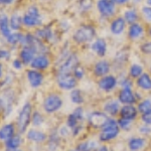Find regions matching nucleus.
Segmentation results:
<instances>
[{"label": "nucleus", "mask_w": 151, "mask_h": 151, "mask_svg": "<svg viewBox=\"0 0 151 151\" xmlns=\"http://www.w3.org/2000/svg\"><path fill=\"white\" fill-rule=\"evenodd\" d=\"M128 24L126 23L125 19L123 18L122 15H116L115 17L110 19V23H109V30L113 35L119 36L123 35L126 30Z\"/></svg>", "instance_id": "obj_11"}, {"label": "nucleus", "mask_w": 151, "mask_h": 151, "mask_svg": "<svg viewBox=\"0 0 151 151\" xmlns=\"http://www.w3.org/2000/svg\"><path fill=\"white\" fill-rule=\"evenodd\" d=\"M12 136H14V128L11 124H6L0 129V139L1 140H8Z\"/></svg>", "instance_id": "obj_30"}, {"label": "nucleus", "mask_w": 151, "mask_h": 151, "mask_svg": "<svg viewBox=\"0 0 151 151\" xmlns=\"http://www.w3.org/2000/svg\"><path fill=\"white\" fill-rule=\"evenodd\" d=\"M137 110L139 113H141V115L151 110V99H145V100H143V101H141L140 103L138 104Z\"/></svg>", "instance_id": "obj_36"}, {"label": "nucleus", "mask_w": 151, "mask_h": 151, "mask_svg": "<svg viewBox=\"0 0 151 151\" xmlns=\"http://www.w3.org/2000/svg\"><path fill=\"white\" fill-rule=\"evenodd\" d=\"M123 18L125 19L126 23L128 25L135 22H139L141 20V15H140V11L137 7L135 6H131L128 8H125L122 13Z\"/></svg>", "instance_id": "obj_16"}, {"label": "nucleus", "mask_w": 151, "mask_h": 151, "mask_svg": "<svg viewBox=\"0 0 151 151\" xmlns=\"http://www.w3.org/2000/svg\"><path fill=\"white\" fill-rule=\"evenodd\" d=\"M9 58V52H6V50H0V58Z\"/></svg>", "instance_id": "obj_47"}, {"label": "nucleus", "mask_w": 151, "mask_h": 151, "mask_svg": "<svg viewBox=\"0 0 151 151\" xmlns=\"http://www.w3.org/2000/svg\"><path fill=\"white\" fill-rule=\"evenodd\" d=\"M131 1H132V3H133V4H135V5H136L137 3H139L141 0H131Z\"/></svg>", "instance_id": "obj_51"}, {"label": "nucleus", "mask_w": 151, "mask_h": 151, "mask_svg": "<svg viewBox=\"0 0 151 151\" xmlns=\"http://www.w3.org/2000/svg\"><path fill=\"white\" fill-rule=\"evenodd\" d=\"M97 148H98V143L94 140L85 141L77 146L78 151H96Z\"/></svg>", "instance_id": "obj_31"}, {"label": "nucleus", "mask_w": 151, "mask_h": 151, "mask_svg": "<svg viewBox=\"0 0 151 151\" xmlns=\"http://www.w3.org/2000/svg\"><path fill=\"white\" fill-rule=\"evenodd\" d=\"M146 35V26L143 23L135 22L128 25L127 36L130 41H138L142 40L143 36Z\"/></svg>", "instance_id": "obj_8"}, {"label": "nucleus", "mask_w": 151, "mask_h": 151, "mask_svg": "<svg viewBox=\"0 0 151 151\" xmlns=\"http://www.w3.org/2000/svg\"><path fill=\"white\" fill-rule=\"evenodd\" d=\"M1 76H2V65H0V78H1Z\"/></svg>", "instance_id": "obj_53"}, {"label": "nucleus", "mask_w": 151, "mask_h": 151, "mask_svg": "<svg viewBox=\"0 0 151 151\" xmlns=\"http://www.w3.org/2000/svg\"><path fill=\"white\" fill-rule=\"evenodd\" d=\"M146 140L142 137H132L128 141V147L131 151H139L145 147Z\"/></svg>", "instance_id": "obj_24"}, {"label": "nucleus", "mask_w": 151, "mask_h": 151, "mask_svg": "<svg viewBox=\"0 0 151 151\" xmlns=\"http://www.w3.org/2000/svg\"><path fill=\"white\" fill-rule=\"evenodd\" d=\"M43 122V118L42 116H41L40 113H38V112H35V114H33L32 116V123L35 126H40L41 124Z\"/></svg>", "instance_id": "obj_42"}, {"label": "nucleus", "mask_w": 151, "mask_h": 151, "mask_svg": "<svg viewBox=\"0 0 151 151\" xmlns=\"http://www.w3.org/2000/svg\"><path fill=\"white\" fill-rule=\"evenodd\" d=\"M70 151H78L77 149H76V150H70Z\"/></svg>", "instance_id": "obj_57"}, {"label": "nucleus", "mask_w": 151, "mask_h": 151, "mask_svg": "<svg viewBox=\"0 0 151 151\" xmlns=\"http://www.w3.org/2000/svg\"><path fill=\"white\" fill-rule=\"evenodd\" d=\"M96 151H110L109 150V148L107 147V146H101V147H99V148H97V150Z\"/></svg>", "instance_id": "obj_48"}, {"label": "nucleus", "mask_w": 151, "mask_h": 151, "mask_svg": "<svg viewBox=\"0 0 151 151\" xmlns=\"http://www.w3.org/2000/svg\"><path fill=\"white\" fill-rule=\"evenodd\" d=\"M43 110L47 114L55 113L63 106V99L58 94H50L43 101Z\"/></svg>", "instance_id": "obj_6"}, {"label": "nucleus", "mask_w": 151, "mask_h": 151, "mask_svg": "<svg viewBox=\"0 0 151 151\" xmlns=\"http://www.w3.org/2000/svg\"><path fill=\"white\" fill-rule=\"evenodd\" d=\"M120 133V128L118 125V121L109 118L107 123L101 128V132L99 135V139L102 142H108L112 141L118 137Z\"/></svg>", "instance_id": "obj_2"}, {"label": "nucleus", "mask_w": 151, "mask_h": 151, "mask_svg": "<svg viewBox=\"0 0 151 151\" xmlns=\"http://www.w3.org/2000/svg\"><path fill=\"white\" fill-rule=\"evenodd\" d=\"M136 85L143 91L151 90V75L148 73H143L138 79H136Z\"/></svg>", "instance_id": "obj_22"}, {"label": "nucleus", "mask_w": 151, "mask_h": 151, "mask_svg": "<svg viewBox=\"0 0 151 151\" xmlns=\"http://www.w3.org/2000/svg\"><path fill=\"white\" fill-rule=\"evenodd\" d=\"M118 101L123 105H133L136 102V96L131 89H121L118 95Z\"/></svg>", "instance_id": "obj_17"}, {"label": "nucleus", "mask_w": 151, "mask_h": 151, "mask_svg": "<svg viewBox=\"0 0 151 151\" xmlns=\"http://www.w3.org/2000/svg\"><path fill=\"white\" fill-rule=\"evenodd\" d=\"M139 132L143 135H149L151 133V126L149 125H143V126H140L139 127Z\"/></svg>", "instance_id": "obj_44"}, {"label": "nucleus", "mask_w": 151, "mask_h": 151, "mask_svg": "<svg viewBox=\"0 0 151 151\" xmlns=\"http://www.w3.org/2000/svg\"><path fill=\"white\" fill-rule=\"evenodd\" d=\"M117 85H118V79H117V77L110 74L101 78L98 82L99 89L104 92L113 91L114 89H116Z\"/></svg>", "instance_id": "obj_14"}, {"label": "nucleus", "mask_w": 151, "mask_h": 151, "mask_svg": "<svg viewBox=\"0 0 151 151\" xmlns=\"http://www.w3.org/2000/svg\"><path fill=\"white\" fill-rule=\"evenodd\" d=\"M36 37L40 38V40H52L53 37V31L52 29L50 28V26H45V28L40 29V30L36 31Z\"/></svg>", "instance_id": "obj_28"}, {"label": "nucleus", "mask_w": 151, "mask_h": 151, "mask_svg": "<svg viewBox=\"0 0 151 151\" xmlns=\"http://www.w3.org/2000/svg\"><path fill=\"white\" fill-rule=\"evenodd\" d=\"M131 2V0H116V4L117 6H124V5H127Z\"/></svg>", "instance_id": "obj_45"}, {"label": "nucleus", "mask_w": 151, "mask_h": 151, "mask_svg": "<svg viewBox=\"0 0 151 151\" xmlns=\"http://www.w3.org/2000/svg\"><path fill=\"white\" fill-rule=\"evenodd\" d=\"M118 100H111L104 105V112L111 116H116L120 112V105Z\"/></svg>", "instance_id": "obj_23"}, {"label": "nucleus", "mask_w": 151, "mask_h": 151, "mask_svg": "<svg viewBox=\"0 0 151 151\" xmlns=\"http://www.w3.org/2000/svg\"><path fill=\"white\" fill-rule=\"evenodd\" d=\"M57 83L58 87L65 91H70L77 87L78 80L72 74H58Z\"/></svg>", "instance_id": "obj_10"}, {"label": "nucleus", "mask_w": 151, "mask_h": 151, "mask_svg": "<svg viewBox=\"0 0 151 151\" xmlns=\"http://www.w3.org/2000/svg\"><path fill=\"white\" fill-rule=\"evenodd\" d=\"M120 117L126 120L133 121L136 119V117L138 115V110L137 108H135V106L133 105H124L122 108L120 109Z\"/></svg>", "instance_id": "obj_18"}, {"label": "nucleus", "mask_w": 151, "mask_h": 151, "mask_svg": "<svg viewBox=\"0 0 151 151\" xmlns=\"http://www.w3.org/2000/svg\"><path fill=\"white\" fill-rule=\"evenodd\" d=\"M120 85L122 89H132L133 82L130 77H125L120 81Z\"/></svg>", "instance_id": "obj_41"}, {"label": "nucleus", "mask_w": 151, "mask_h": 151, "mask_svg": "<svg viewBox=\"0 0 151 151\" xmlns=\"http://www.w3.org/2000/svg\"><path fill=\"white\" fill-rule=\"evenodd\" d=\"M141 120H142V122L145 123L146 125L151 126V110L146 112L144 114H142V115H141Z\"/></svg>", "instance_id": "obj_43"}, {"label": "nucleus", "mask_w": 151, "mask_h": 151, "mask_svg": "<svg viewBox=\"0 0 151 151\" xmlns=\"http://www.w3.org/2000/svg\"><path fill=\"white\" fill-rule=\"evenodd\" d=\"M143 73H144V68H143V65H141L140 64H137V63L131 65L128 70L129 77H130L131 79H138Z\"/></svg>", "instance_id": "obj_27"}, {"label": "nucleus", "mask_w": 151, "mask_h": 151, "mask_svg": "<svg viewBox=\"0 0 151 151\" xmlns=\"http://www.w3.org/2000/svg\"><path fill=\"white\" fill-rule=\"evenodd\" d=\"M35 55L36 50L32 47H23L20 52V57L24 65L31 64V62L35 60Z\"/></svg>", "instance_id": "obj_21"}, {"label": "nucleus", "mask_w": 151, "mask_h": 151, "mask_svg": "<svg viewBox=\"0 0 151 151\" xmlns=\"http://www.w3.org/2000/svg\"><path fill=\"white\" fill-rule=\"evenodd\" d=\"M145 2H146V5L151 6V0H145Z\"/></svg>", "instance_id": "obj_52"}, {"label": "nucleus", "mask_w": 151, "mask_h": 151, "mask_svg": "<svg viewBox=\"0 0 151 151\" xmlns=\"http://www.w3.org/2000/svg\"><path fill=\"white\" fill-rule=\"evenodd\" d=\"M79 63H80L79 57L76 53L70 52L69 57L60 65L58 74H70L80 65Z\"/></svg>", "instance_id": "obj_9"}, {"label": "nucleus", "mask_w": 151, "mask_h": 151, "mask_svg": "<svg viewBox=\"0 0 151 151\" xmlns=\"http://www.w3.org/2000/svg\"><path fill=\"white\" fill-rule=\"evenodd\" d=\"M111 63L108 60L102 58V60L95 63L93 68V74L95 75V77L101 79V78L105 77V76L109 75V73L111 72Z\"/></svg>", "instance_id": "obj_15"}, {"label": "nucleus", "mask_w": 151, "mask_h": 151, "mask_svg": "<svg viewBox=\"0 0 151 151\" xmlns=\"http://www.w3.org/2000/svg\"><path fill=\"white\" fill-rule=\"evenodd\" d=\"M14 0H4V4H10L11 2H13Z\"/></svg>", "instance_id": "obj_50"}, {"label": "nucleus", "mask_w": 151, "mask_h": 151, "mask_svg": "<svg viewBox=\"0 0 151 151\" xmlns=\"http://www.w3.org/2000/svg\"><path fill=\"white\" fill-rule=\"evenodd\" d=\"M31 107L30 103H25L24 106L21 109L20 113H19L18 119H17V127L19 130V133H24L27 128L29 122H30V117H31Z\"/></svg>", "instance_id": "obj_7"}, {"label": "nucleus", "mask_w": 151, "mask_h": 151, "mask_svg": "<svg viewBox=\"0 0 151 151\" xmlns=\"http://www.w3.org/2000/svg\"><path fill=\"white\" fill-rule=\"evenodd\" d=\"M70 100H72V102L76 105H82L84 103L85 99H84V96L82 95V92L80 91V90L78 89H74L72 90V92H70Z\"/></svg>", "instance_id": "obj_34"}, {"label": "nucleus", "mask_w": 151, "mask_h": 151, "mask_svg": "<svg viewBox=\"0 0 151 151\" xmlns=\"http://www.w3.org/2000/svg\"><path fill=\"white\" fill-rule=\"evenodd\" d=\"M21 38H22V35H20V33H11L6 40L11 45H15L17 42H20Z\"/></svg>", "instance_id": "obj_40"}, {"label": "nucleus", "mask_w": 151, "mask_h": 151, "mask_svg": "<svg viewBox=\"0 0 151 151\" xmlns=\"http://www.w3.org/2000/svg\"><path fill=\"white\" fill-rule=\"evenodd\" d=\"M83 119H84V111H83L82 107H78L74 111V113H72L68 117L67 125L74 136L78 135L82 130L83 127L80 122H82Z\"/></svg>", "instance_id": "obj_4"}, {"label": "nucleus", "mask_w": 151, "mask_h": 151, "mask_svg": "<svg viewBox=\"0 0 151 151\" xmlns=\"http://www.w3.org/2000/svg\"><path fill=\"white\" fill-rule=\"evenodd\" d=\"M107 1L112 2V3H116V0H107ZM116 5H117V4H116Z\"/></svg>", "instance_id": "obj_54"}, {"label": "nucleus", "mask_w": 151, "mask_h": 151, "mask_svg": "<svg viewBox=\"0 0 151 151\" xmlns=\"http://www.w3.org/2000/svg\"><path fill=\"white\" fill-rule=\"evenodd\" d=\"M0 31H1L2 35L5 38H7L11 35L10 28H9L8 17H7V15L4 13L0 14Z\"/></svg>", "instance_id": "obj_25"}, {"label": "nucleus", "mask_w": 151, "mask_h": 151, "mask_svg": "<svg viewBox=\"0 0 151 151\" xmlns=\"http://www.w3.org/2000/svg\"><path fill=\"white\" fill-rule=\"evenodd\" d=\"M1 105H2V103H1V102H0V108H1Z\"/></svg>", "instance_id": "obj_56"}, {"label": "nucleus", "mask_w": 151, "mask_h": 151, "mask_svg": "<svg viewBox=\"0 0 151 151\" xmlns=\"http://www.w3.org/2000/svg\"><path fill=\"white\" fill-rule=\"evenodd\" d=\"M149 70H150V74H151V65H150V68H149Z\"/></svg>", "instance_id": "obj_55"}, {"label": "nucleus", "mask_w": 151, "mask_h": 151, "mask_svg": "<svg viewBox=\"0 0 151 151\" xmlns=\"http://www.w3.org/2000/svg\"><path fill=\"white\" fill-rule=\"evenodd\" d=\"M26 76H27L29 84H30V86L32 88H38L42 84L43 75L40 72H38V70H29L26 73Z\"/></svg>", "instance_id": "obj_19"}, {"label": "nucleus", "mask_w": 151, "mask_h": 151, "mask_svg": "<svg viewBox=\"0 0 151 151\" xmlns=\"http://www.w3.org/2000/svg\"><path fill=\"white\" fill-rule=\"evenodd\" d=\"M88 120H89L90 125L93 128L101 129L107 123V121L109 120V117L107 116V114L105 112L95 111L90 114Z\"/></svg>", "instance_id": "obj_13"}, {"label": "nucleus", "mask_w": 151, "mask_h": 151, "mask_svg": "<svg viewBox=\"0 0 151 151\" xmlns=\"http://www.w3.org/2000/svg\"><path fill=\"white\" fill-rule=\"evenodd\" d=\"M140 11V15H141V19L145 21L146 23L151 24V6L148 5H142L139 9Z\"/></svg>", "instance_id": "obj_33"}, {"label": "nucleus", "mask_w": 151, "mask_h": 151, "mask_svg": "<svg viewBox=\"0 0 151 151\" xmlns=\"http://www.w3.org/2000/svg\"><path fill=\"white\" fill-rule=\"evenodd\" d=\"M22 23L27 27H35L41 24V16L36 6H30L22 17Z\"/></svg>", "instance_id": "obj_5"}, {"label": "nucleus", "mask_w": 151, "mask_h": 151, "mask_svg": "<svg viewBox=\"0 0 151 151\" xmlns=\"http://www.w3.org/2000/svg\"><path fill=\"white\" fill-rule=\"evenodd\" d=\"M139 50L144 55H151V40L143 41L139 45Z\"/></svg>", "instance_id": "obj_37"}, {"label": "nucleus", "mask_w": 151, "mask_h": 151, "mask_svg": "<svg viewBox=\"0 0 151 151\" xmlns=\"http://www.w3.org/2000/svg\"><path fill=\"white\" fill-rule=\"evenodd\" d=\"M146 33H147V35L151 38V24H149L148 27L146 28Z\"/></svg>", "instance_id": "obj_49"}, {"label": "nucleus", "mask_w": 151, "mask_h": 151, "mask_svg": "<svg viewBox=\"0 0 151 151\" xmlns=\"http://www.w3.org/2000/svg\"><path fill=\"white\" fill-rule=\"evenodd\" d=\"M13 67L15 68V69H17V70L21 69V67H22V63L19 62L18 60H15L13 62Z\"/></svg>", "instance_id": "obj_46"}, {"label": "nucleus", "mask_w": 151, "mask_h": 151, "mask_svg": "<svg viewBox=\"0 0 151 151\" xmlns=\"http://www.w3.org/2000/svg\"><path fill=\"white\" fill-rule=\"evenodd\" d=\"M97 26L92 23L80 24L73 35V40L77 45H86L92 42L97 37Z\"/></svg>", "instance_id": "obj_1"}, {"label": "nucleus", "mask_w": 151, "mask_h": 151, "mask_svg": "<svg viewBox=\"0 0 151 151\" xmlns=\"http://www.w3.org/2000/svg\"><path fill=\"white\" fill-rule=\"evenodd\" d=\"M85 75H86V70H85V68L81 65H79L74 70V77L77 80H82L83 78L85 77Z\"/></svg>", "instance_id": "obj_39"}, {"label": "nucleus", "mask_w": 151, "mask_h": 151, "mask_svg": "<svg viewBox=\"0 0 151 151\" xmlns=\"http://www.w3.org/2000/svg\"><path fill=\"white\" fill-rule=\"evenodd\" d=\"M96 5V0H78V6L82 13H88Z\"/></svg>", "instance_id": "obj_29"}, {"label": "nucleus", "mask_w": 151, "mask_h": 151, "mask_svg": "<svg viewBox=\"0 0 151 151\" xmlns=\"http://www.w3.org/2000/svg\"><path fill=\"white\" fill-rule=\"evenodd\" d=\"M118 125H119V128L120 130H130L131 129V126H132V121L130 120H126V119H123V118H120L118 120Z\"/></svg>", "instance_id": "obj_38"}, {"label": "nucleus", "mask_w": 151, "mask_h": 151, "mask_svg": "<svg viewBox=\"0 0 151 151\" xmlns=\"http://www.w3.org/2000/svg\"><path fill=\"white\" fill-rule=\"evenodd\" d=\"M31 67L35 70H45L50 67V58H48L45 55H40L37 57L35 58V60L31 62Z\"/></svg>", "instance_id": "obj_20"}, {"label": "nucleus", "mask_w": 151, "mask_h": 151, "mask_svg": "<svg viewBox=\"0 0 151 151\" xmlns=\"http://www.w3.org/2000/svg\"><path fill=\"white\" fill-rule=\"evenodd\" d=\"M21 144V137L20 135H14L12 136L10 139L6 140L5 145L7 148V151L16 150Z\"/></svg>", "instance_id": "obj_32"}, {"label": "nucleus", "mask_w": 151, "mask_h": 151, "mask_svg": "<svg viewBox=\"0 0 151 151\" xmlns=\"http://www.w3.org/2000/svg\"><path fill=\"white\" fill-rule=\"evenodd\" d=\"M96 10L102 19H112L117 15L118 6L107 0H96Z\"/></svg>", "instance_id": "obj_3"}, {"label": "nucleus", "mask_w": 151, "mask_h": 151, "mask_svg": "<svg viewBox=\"0 0 151 151\" xmlns=\"http://www.w3.org/2000/svg\"><path fill=\"white\" fill-rule=\"evenodd\" d=\"M27 138L30 141H33V142L40 143V142H43V141L47 139V135H45L43 132H41V131L31 129V130H29L27 133Z\"/></svg>", "instance_id": "obj_26"}, {"label": "nucleus", "mask_w": 151, "mask_h": 151, "mask_svg": "<svg viewBox=\"0 0 151 151\" xmlns=\"http://www.w3.org/2000/svg\"><path fill=\"white\" fill-rule=\"evenodd\" d=\"M10 27L14 30H17V29L20 28L21 24H22V18H21L20 15H18L17 13L12 14L11 18H10Z\"/></svg>", "instance_id": "obj_35"}, {"label": "nucleus", "mask_w": 151, "mask_h": 151, "mask_svg": "<svg viewBox=\"0 0 151 151\" xmlns=\"http://www.w3.org/2000/svg\"><path fill=\"white\" fill-rule=\"evenodd\" d=\"M91 50L97 57L103 58L108 52V42L104 37H96L91 43Z\"/></svg>", "instance_id": "obj_12"}]
</instances>
